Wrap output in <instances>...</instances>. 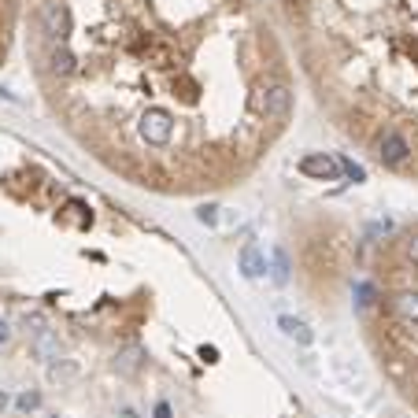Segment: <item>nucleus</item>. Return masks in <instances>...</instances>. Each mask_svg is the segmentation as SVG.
<instances>
[{
	"instance_id": "f257e3e1",
	"label": "nucleus",
	"mask_w": 418,
	"mask_h": 418,
	"mask_svg": "<svg viewBox=\"0 0 418 418\" xmlns=\"http://www.w3.org/2000/svg\"><path fill=\"white\" fill-rule=\"evenodd\" d=\"M256 107L267 115V123H281V118L289 115V107H293L289 86H267V89H259L256 93Z\"/></svg>"
},
{
	"instance_id": "f03ea898",
	"label": "nucleus",
	"mask_w": 418,
	"mask_h": 418,
	"mask_svg": "<svg viewBox=\"0 0 418 418\" xmlns=\"http://www.w3.org/2000/svg\"><path fill=\"white\" fill-rule=\"evenodd\" d=\"M171 134H174V118H171V111H163V107H152V111L141 118V137L148 141V145H167L171 141Z\"/></svg>"
},
{
	"instance_id": "7ed1b4c3",
	"label": "nucleus",
	"mask_w": 418,
	"mask_h": 418,
	"mask_svg": "<svg viewBox=\"0 0 418 418\" xmlns=\"http://www.w3.org/2000/svg\"><path fill=\"white\" fill-rule=\"evenodd\" d=\"M41 26H45V38L49 41H67V30H70V11L67 4H59V0H49V4L41 8Z\"/></svg>"
},
{
	"instance_id": "20e7f679",
	"label": "nucleus",
	"mask_w": 418,
	"mask_h": 418,
	"mask_svg": "<svg viewBox=\"0 0 418 418\" xmlns=\"http://www.w3.org/2000/svg\"><path fill=\"white\" fill-rule=\"evenodd\" d=\"M300 174L315 178V182H333V178L341 174V163L330 156V152H307L300 160Z\"/></svg>"
},
{
	"instance_id": "39448f33",
	"label": "nucleus",
	"mask_w": 418,
	"mask_h": 418,
	"mask_svg": "<svg viewBox=\"0 0 418 418\" xmlns=\"http://www.w3.org/2000/svg\"><path fill=\"white\" fill-rule=\"evenodd\" d=\"M378 156H381L385 167H400V163H408L411 145L400 134H385V137H381V145H378Z\"/></svg>"
},
{
	"instance_id": "423d86ee",
	"label": "nucleus",
	"mask_w": 418,
	"mask_h": 418,
	"mask_svg": "<svg viewBox=\"0 0 418 418\" xmlns=\"http://www.w3.org/2000/svg\"><path fill=\"white\" fill-rule=\"evenodd\" d=\"M278 326H281V333H285V337H293L296 344H311V341H315V333H311V326H307L304 318L281 315V318H278Z\"/></svg>"
},
{
	"instance_id": "0eeeda50",
	"label": "nucleus",
	"mask_w": 418,
	"mask_h": 418,
	"mask_svg": "<svg viewBox=\"0 0 418 418\" xmlns=\"http://www.w3.org/2000/svg\"><path fill=\"white\" fill-rule=\"evenodd\" d=\"M263 270H267V259H263V252H259L256 245H245V248H241V274L256 281V278H263Z\"/></svg>"
},
{
	"instance_id": "6e6552de",
	"label": "nucleus",
	"mask_w": 418,
	"mask_h": 418,
	"mask_svg": "<svg viewBox=\"0 0 418 418\" xmlns=\"http://www.w3.org/2000/svg\"><path fill=\"white\" fill-rule=\"evenodd\" d=\"M33 348H38V355L45 363H52V359H59V344H56V337L49 330H41V333H33Z\"/></svg>"
},
{
	"instance_id": "1a4fd4ad",
	"label": "nucleus",
	"mask_w": 418,
	"mask_h": 418,
	"mask_svg": "<svg viewBox=\"0 0 418 418\" xmlns=\"http://www.w3.org/2000/svg\"><path fill=\"white\" fill-rule=\"evenodd\" d=\"M396 315L403 322H418V293H400L396 296Z\"/></svg>"
},
{
	"instance_id": "9d476101",
	"label": "nucleus",
	"mask_w": 418,
	"mask_h": 418,
	"mask_svg": "<svg viewBox=\"0 0 418 418\" xmlns=\"http://www.w3.org/2000/svg\"><path fill=\"white\" fill-rule=\"evenodd\" d=\"M141 348H126V352H118V359H115V366L123 370V374H137V366H141Z\"/></svg>"
},
{
	"instance_id": "9b49d317",
	"label": "nucleus",
	"mask_w": 418,
	"mask_h": 418,
	"mask_svg": "<svg viewBox=\"0 0 418 418\" xmlns=\"http://www.w3.org/2000/svg\"><path fill=\"white\" fill-rule=\"evenodd\" d=\"M52 70H56V75H75V56H70L63 45L52 52Z\"/></svg>"
},
{
	"instance_id": "f8f14e48",
	"label": "nucleus",
	"mask_w": 418,
	"mask_h": 418,
	"mask_svg": "<svg viewBox=\"0 0 418 418\" xmlns=\"http://www.w3.org/2000/svg\"><path fill=\"white\" fill-rule=\"evenodd\" d=\"M337 163H341V174L348 178V182H366V171L359 163H352V160H337Z\"/></svg>"
},
{
	"instance_id": "ddd939ff",
	"label": "nucleus",
	"mask_w": 418,
	"mask_h": 418,
	"mask_svg": "<svg viewBox=\"0 0 418 418\" xmlns=\"http://www.w3.org/2000/svg\"><path fill=\"white\" fill-rule=\"evenodd\" d=\"M274 281H289V259H285V252L278 248V252H274Z\"/></svg>"
},
{
	"instance_id": "4468645a",
	"label": "nucleus",
	"mask_w": 418,
	"mask_h": 418,
	"mask_svg": "<svg viewBox=\"0 0 418 418\" xmlns=\"http://www.w3.org/2000/svg\"><path fill=\"white\" fill-rule=\"evenodd\" d=\"M15 403H19V411H38L41 408V396H38V392H22Z\"/></svg>"
},
{
	"instance_id": "2eb2a0df",
	"label": "nucleus",
	"mask_w": 418,
	"mask_h": 418,
	"mask_svg": "<svg viewBox=\"0 0 418 418\" xmlns=\"http://www.w3.org/2000/svg\"><path fill=\"white\" fill-rule=\"evenodd\" d=\"M403 256H408V263L418 267V233H411L408 241H403Z\"/></svg>"
},
{
	"instance_id": "dca6fc26",
	"label": "nucleus",
	"mask_w": 418,
	"mask_h": 418,
	"mask_svg": "<svg viewBox=\"0 0 418 418\" xmlns=\"http://www.w3.org/2000/svg\"><path fill=\"white\" fill-rule=\"evenodd\" d=\"M196 219L204 222V226H211L215 219H219V208H215V204H208V208H200V211H196Z\"/></svg>"
},
{
	"instance_id": "f3484780",
	"label": "nucleus",
	"mask_w": 418,
	"mask_h": 418,
	"mask_svg": "<svg viewBox=\"0 0 418 418\" xmlns=\"http://www.w3.org/2000/svg\"><path fill=\"white\" fill-rule=\"evenodd\" d=\"M8 341H11V326H8L4 318H0V344H8Z\"/></svg>"
},
{
	"instance_id": "a211bd4d",
	"label": "nucleus",
	"mask_w": 418,
	"mask_h": 418,
	"mask_svg": "<svg viewBox=\"0 0 418 418\" xmlns=\"http://www.w3.org/2000/svg\"><path fill=\"white\" fill-rule=\"evenodd\" d=\"M200 355H204L208 363H215V359H219V348H208V344H204V348H200Z\"/></svg>"
},
{
	"instance_id": "6ab92c4d",
	"label": "nucleus",
	"mask_w": 418,
	"mask_h": 418,
	"mask_svg": "<svg viewBox=\"0 0 418 418\" xmlns=\"http://www.w3.org/2000/svg\"><path fill=\"white\" fill-rule=\"evenodd\" d=\"M152 418H171V403H156V415Z\"/></svg>"
},
{
	"instance_id": "aec40b11",
	"label": "nucleus",
	"mask_w": 418,
	"mask_h": 418,
	"mask_svg": "<svg viewBox=\"0 0 418 418\" xmlns=\"http://www.w3.org/2000/svg\"><path fill=\"white\" fill-rule=\"evenodd\" d=\"M8 408V392H0V411H4Z\"/></svg>"
}]
</instances>
